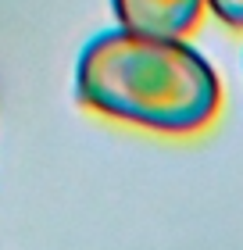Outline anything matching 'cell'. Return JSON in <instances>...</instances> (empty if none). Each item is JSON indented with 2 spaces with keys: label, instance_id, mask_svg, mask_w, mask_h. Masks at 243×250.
Instances as JSON below:
<instances>
[{
  "label": "cell",
  "instance_id": "cell-3",
  "mask_svg": "<svg viewBox=\"0 0 243 250\" xmlns=\"http://www.w3.org/2000/svg\"><path fill=\"white\" fill-rule=\"evenodd\" d=\"M211 15L229 29H243V0H204Z\"/></svg>",
  "mask_w": 243,
  "mask_h": 250
},
{
  "label": "cell",
  "instance_id": "cell-1",
  "mask_svg": "<svg viewBox=\"0 0 243 250\" xmlns=\"http://www.w3.org/2000/svg\"><path fill=\"white\" fill-rule=\"evenodd\" d=\"M75 97L104 118L165 136H190L215 122L222 83L211 61L182 36L118 25L83 47Z\"/></svg>",
  "mask_w": 243,
  "mask_h": 250
},
{
  "label": "cell",
  "instance_id": "cell-2",
  "mask_svg": "<svg viewBox=\"0 0 243 250\" xmlns=\"http://www.w3.org/2000/svg\"><path fill=\"white\" fill-rule=\"evenodd\" d=\"M114 18L125 29L186 36L204 11V0H111Z\"/></svg>",
  "mask_w": 243,
  "mask_h": 250
}]
</instances>
